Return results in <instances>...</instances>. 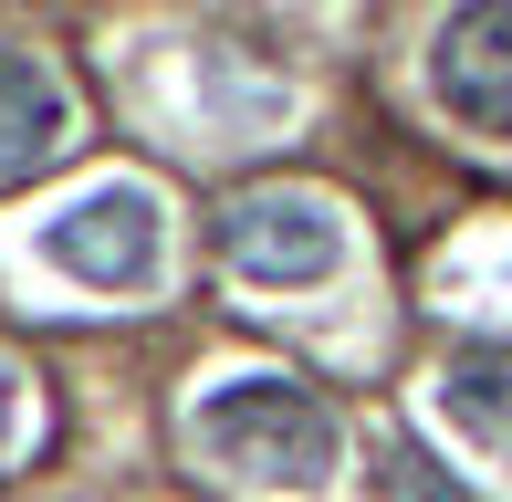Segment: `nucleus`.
<instances>
[{
	"label": "nucleus",
	"mask_w": 512,
	"mask_h": 502,
	"mask_svg": "<svg viewBox=\"0 0 512 502\" xmlns=\"http://www.w3.org/2000/svg\"><path fill=\"white\" fill-rule=\"evenodd\" d=\"M199 440L262 492H324L345 471V419L293 377H230L199 398Z\"/></svg>",
	"instance_id": "f257e3e1"
},
{
	"label": "nucleus",
	"mask_w": 512,
	"mask_h": 502,
	"mask_svg": "<svg viewBox=\"0 0 512 502\" xmlns=\"http://www.w3.org/2000/svg\"><path fill=\"white\" fill-rule=\"evenodd\" d=\"M429 95L471 136H512V0H471L429 42Z\"/></svg>",
	"instance_id": "20e7f679"
},
{
	"label": "nucleus",
	"mask_w": 512,
	"mask_h": 502,
	"mask_svg": "<svg viewBox=\"0 0 512 502\" xmlns=\"http://www.w3.org/2000/svg\"><path fill=\"white\" fill-rule=\"evenodd\" d=\"M11 398H21V377H11V356H0V429H11Z\"/></svg>",
	"instance_id": "0eeeda50"
},
{
	"label": "nucleus",
	"mask_w": 512,
	"mask_h": 502,
	"mask_svg": "<svg viewBox=\"0 0 512 502\" xmlns=\"http://www.w3.org/2000/svg\"><path fill=\"white\" fill-rule=\"evenodd\" d=\"M63 136H74V95L53 84V63L0 42V189H21L32 168H53Z\"/></svg>",
	"instance_id": "39448f33"
},
{
	"label": "nucleus",
	"mask_w": 512,
	"mask_h": 502,
	"mask_svg": "<svg viewBox=\"0 0 512 502\" xmlns=\"http://www.w3.org/2000/svg\"><path fill=\"white\" fill-rule=\"evenodd\" d=\"M220 262L241 272V283H324V272L345 262V210L324 189H241L220 220Z\"/></svg>",
	"instance_id": "f03ea898"
},
{
	"label": "nucleus",
	"mask_w": 512,
	"mask_h": 502,
	"mask_svg": "<svg viewBox=\"0 0 512 502\" xmlns=\"http://www.w3.org/2000/svg\"><path fill=\"white\" fill-rule=\"evenodd\" d=\"M439 398H450V419L471 429L492 461H512V346H460L450 377H439Z\"/></svg>",
	"instance_id": "423d86ee"
},
{
	"label": "nucleus",
	"mask_w": 512,
	"mask_h": 502,
	"mask_svg": "<svg viewBox=\"0 0 512 502\" xmlns=\"http://www.w3.org/2000/svg\"><path fill=\"white\" fill-rule=\"evenodd\" d=\"M42 251H53L74 283H95V293H136L157 272V251H168V210H157L136 178H105V189H84L74 210L42 220Z\"/></svg>",
	"instance_id": "7ed1b4c3"
}]
</instances>
